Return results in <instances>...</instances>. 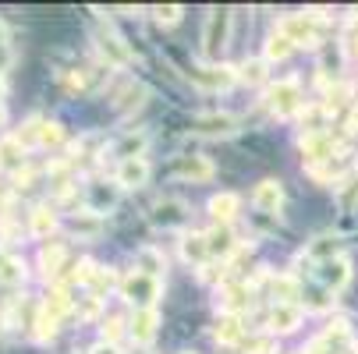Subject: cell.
<instances>
[{"instance_id": "obj_1", "label": "cell", "mask_w": 358, "mask_h": 354, "mask_svg": "<svg viewBox=\"0 0 358 354\" xmlns=\"http://www.w3.org/2000/svg\"><path fill=\"white\" fill-rule=\"evenodd\" d=\"M305 107V96H301V82L298 78H280L266 89V110L273 117H294Z\"/></svg>"}, {"instance_id": "obj_2", "label": "cell", "mask_w": 358, "mask_h": 354, "mask_svg": "<svg viewBox=\"0 0 358 354\" xmlns=\"http://www.w3.org/2000/svg\"><path fill=\"white\" fill-rule=\"evenodd\" d=\"M227 39H231V11L227 8H213L206 15V25H202V54L217 61L227 50Z\"/></svg>"}, {"instance_id": "obj_3", "label": "cell", "mask_w": 358, "mask_h": 354, "mask_svg": "<svg viewBox=\"0 0 358 354\" xmlns=\"http://www.w3.org/2000/svg\"><path fill=\"white\" fill-rule=\"evenodd\" d=\"M160 280H152L138 270H131L124 280H121V294L131 301L135 309H157V301H160Z\"/></svg>"}, {"instance_id": "obj_4", "label": "cell", "mask_w": 358, "mask_h": 354, "mask_svg": "<svg viewBox=\"0 0 358 354\" xmlns=\"http://www.w3.org/2000/svg\"><path fill=\"white\" fill-rule=\"evenodd\" d=\"M301 153H305V160H309V170L327 167V163L337 160V138L330 131H313V135L305 131L301 135Z\"/></svg>"}, {"instance_id": "obj_5", "label": "cell", "mask_w": 358, "mask_h": 354, "mask_svg": "<svg viewBox=\"0 0 358 354\" xmlns=\"http://www.w3.org/2000/svg\"><path fill=\"white\" fill-rule=\"evenodd\" d=\"M96 50H99V57L107 61V68H128L135 57H131V50L128 43L107 25V29H96Z\"/></svg>"}, {"instance_id": "obj_6", "label": "cell", "mask_w": 358, "mask_h": 354, "mask_svg": "<svg viewBox=\"0 0 358 354\" xmlns=\"http://www.w3.org/2000/svg\"><path fill=\"white\" fill-rule=\"evenodd\" d=\"M277 32L287 36L294 46H316L320 43V22H316V15H287L277 25Z\"/></svg>"}, {"instance_id": "obj_7", "label": "cell", "mask_w": 358, "mask_h": 354, "mask_svg": "<svg viewBox=\"0 0 358 354\" xmlns=\"http://www.w3.org/2000/svg\"><path fill=\"white\" fill-rule=\"evenodd\" d=\"M149 220L157 227H164V230H178V227H185L192 220V209H188V202H181V198H160L157 206L149 209Z\"/></svg>"}, {"instance_id": "obj_8", "label": "cell", "mask_w": 358, "mask_h": 354, "mask_svg": "<svg viewBox=\"0 0 358 354\" xmlns=\"http://www.w3.org/2000/svg\"><path fill=\"white\" fill-rule=\"evenodd\" d=\"M213 174H217V167H213L206 156H199V153H181V156H174V177H181V181L206 184V181H213Z\"/></svg>"}, {"instance_id": "obj_9", "label": "cell", "mask_w": 358, "mask_h": 354, "mask_svg": "<svg viewBox=\"0 0 358 354\" xmlns=\"http://www.w3.org/2000/svg\"><path fill=\"white\" fill-rule=\"evenodd\" d=\"M192 135L231 138V135H238V117L234 114H199V117H192Z\"/></svg>"}, {"instance_id": "obj_10", "label": "cell", "mask_w": 358, "mask_h": 354, "mask_svg": "<svg viewBox=\"0 0 358 354\" xmlns=\"http://www.w3.org/2000/svg\"><path fill=\"white\" fill-rule=\"evenodd\" d=\"M188 78L202 89H231L238 82V68H231V64H202V68H192Z\"/></svg>"}, {"instance_id": "obj_11", "label": "cell", "mask_w": 358, "mask_h": 354, "mask_svg": "<svg viewBox=\"0 0 358 354\" xmlns=\"http://www.w3.org/2000/svg\"><path fill=\"white\" fill-rule=\"evenodd\" d=\"M117 195H121L117 181H114V184H107V181H92V184L85 188V209H92V213L103 216L107 209L117 206Z\"/></svg>"}, {"instance_id": "obj_12", "label": "cell", "mask_w": 358, "mask_h": 354, "mask_svg": "<svg viewBox=\"0 0 358 354\" xmlns=\"http://www.w3.org/2000/svg\"><path fill=\"white\" fill-rule=\"evenodd\" d=\"M341 256H344V241L337 234H320V237L309 241V248H305V259L316 263V266H323L330 259H341Z\"/></svg>"}, {"instance_id": "obj_13", "label": "cell", "mask_w": 358, "mask_h": 354, "mask_svg": "<svg viewBox=\"0 0 358 354\" xmlns=\"http://www.w3.org/2000/svg\"><path fill=\"white\" fill-rule=\"evenodd\" d=\"M217 305H220L224 316H241V312L252 305V290H248V283H227V287H220Z\"/></svg>"}, {"instance_id": "obj_14", "label": "cell", "mask_w": 358, "mask_h": 354, "mask_svg": "<svg viewBox=\"0 0 358 354\" xmlns=\"http://www.w3.org/2000/svg\"><path fill=\"white\" fill-rule=\"evenodd\" d=\"M316 280H320V287H327L330 294L334 290H344L348 287V280H351V263L341 256V259H330V263H323L320 270H316Z\"/></svg>"}, {"instance_id": "obj_15", "label": "cell", "mask_w": 358, "mask_h": 354, "mask_svg": "<svg viewBox=\"0 0 358 354\" xmlns=\"http://www.w3.org/2000/svg\"><path fill=\"white\" fill-rule=\"evenodd\" d=\"M114 181H117V188H121V191L142 188V184L149 181V163H145V156H138V160H121V163H117Z\"/></svg>"}, {"instance_id": "obj_16", "label": "cell", "mask_w": 358, "mask_h": 354, "mask_svg": "<svg viewBox=\"0 0 358 354\" xmlns=\"http://www.w3.org/2000/svg\"><path fill=\"white\" fill-rule=\"evenodd\" d=\"M206 244H210V259H231L234 251H238V237H234V230L224 227V223H213V227L206 230Z\"/></svg>"}, {"instance_id": "obj_17", "label": "cell", "mask_w": 358, "mask_h": 354, "mask_svg": "<svg viewBox=\"0 0 358 354\" xmlns=\"http://www.w3.org/2000/svg\"><path fill=\"white\" fill-rule=\"evenodd\" d=\"M252 206L259 209V213H277L280 206H284V188H280V181H259L255 184V191H252Z\"/></svg>"}, {"instance_id": "obj_18", "label": "cell", "mask_w": 358, "mask_h": 354, "mask_svg": "<svg viewBox=\"0 0 358 354\" xmlns=\"http://www.w3.org/2000/svg\"><path fill=\"white\" fill-rule=\"evenodd\" d=\"M157 326H160V312L157 309H135V316L128 323L135 344H149L152 337H157Z\"/></svg>"}, {"instance_id": "obj_19", "label": "cell", "mask_w": 358, "mask_h": 354, "mask_svg": "<svg viewBox=\"0 0 358 354\" xmlns=\"http://www.w3.org/2000/svg\"><path fill=\"white\" fill-rule=\"evenodd\" d=\"M0 170H11V174H22L25 170V145L15 135L0 138Z\"/></svg>"}, {"instance_id": "obj_20", "label": "cell", "mask_w": 358, "mask_h": 354, "mask_svg": "<svg viewBox=\"0 0 358 354\" xmlns=\"http://www.w3.org/2000/svg\"><path fill=\"white\" fill-rule=\"evenodd\" d=\"M135 270H138V273H145V276H152V280H160V276H164V270H167L164 251H160V248H152V244L138 248V251H135Z\"/></svg>"}, {"instance_id": "obj_21", "label": "cell", "mask_w": 358, "mask_h": 354, "mask_svg": "<svg viewBox=\"0 0 358 354\" xmlns=\"http://www.w3.org/2000/svg\"><path fill=\"white\" fill-rule=\"evenodd\" d=\"M301 326V305H273L270 309V333H294Z\"/></svg>"}, {"instance_id": "obj_22", "label": "cell", "mask_w": 358, "mask_h": 354, "mask_svg": "<svg viewBox=\"0 0 358 354\" xmlns=\"http://www.w3.org/2000/svg\"><path fill=\"white\" fill-rule=\"evenodd\" d=\"M238 209H241V198L234 191H220V195L210 198V216L217 223H224V227H231V220L238 216Z\"/></svg>"}, {"instance_id": "obj_23", "label": "cell", "mask_w": 358, "mask_h": 354, "mask_svg": "<svg viewBox=\"0 0 358 354\" xmlns=\"http://www.w3.org/2000/svg\"><path fill=\"white\" fill-rule=\"evenodd\" d=\"M181 259L192 263V266H206L210 259V244H206V234H181Z\"/></svg>"}, {"instance_id": "obj_24", "label": "cell", "mask_w": 358, "mask_h": 354, "mask_svg": "<svg viewBox=\"0 0 358 354\" xmlns=\"http://www.w3.org/2000/svg\"><path fill=\"white\" fill-rule=\"evenodd\" d=\"M213 340L224 344V347H234L245 340V326H241V316H220L217 326H213Z\"/></svg>"}, {"instance_id": "obj_25", "label": "cell", "mask_w": 358, "mask_h": 354, "mask_svg": "<svg viewBox=\"0 0 358 354\" xmlns=\"http://www.w3.org/2000/svg\"><path fill=\"white\" fill-rule=\"evenodd\" d=\"M71 234H75L78 241H82V237H99V234H103V216L92 213V209L75 213V216H71Z\"/></svg>"}, {"instance_id": "obj_26", "label": "cell", "mask_w": 358, "mask_h": 354, "mask_svg": "<svg viewBox=\"0 0 358 354\" xmlns=\"http://www.w3.org/2000/svg\"><path fill=\"white\" fill-rule=\"evenodd\" d=\"M145 145H149V135L145 131H128L117 145H114V156L117 160H138L145 153Z\"/></svg>"}, {"instance_id": "obj_27", "label": "cell", "mask_w": 358, "mask_h": 354, "mask_svg": "<svg viewBox=\"0 0 358 354\" xmlns=\"http://www.w3.org/2000/svg\"><path fill=\"white\" fill-rule=\"evenodd\" d=\"M29 230H32V237H50V234L57 230L54 209H50V206H36L32 216H29Z\"/></svg>"}, {"instance_id": "obj_28", "label": "cell", "mask_w": 358, "mask_h": 354, "mask_svg": "<svg viewBox=\"0 0 358 354\" xmlns=\"http://www.w3.org/2000/svg\"><path fill=\"white\" fill-rule=\"evenodd\" d=\"M39 266H43V276H61V266H64V244L54 241V244H46L39 251Z\"/></svg>"}, {"instance_id": "obj_29", "label": "cell", "mask_w": 358, "mask_h": 354, "mask_svg": "<svg viewBox=\"0 0 358 354\" xmlns=\"http://www.w3.org/2000/svg\"><path fill=\"white\" fill-rule=\"evenodd\" d=\"M68 309H71V297H68V287H64V283H57L54 290L46 294V301H43V312H46V316H54V319L61 323V316H68Z\"/></svg>"}, {"instance_id": "obj_30", "label": "cell", "mask_w": 358, "mask_h": 354, "mask_svg": "<svg viewBox=\"0 0 358 354\" xmlns=\"http://www.w3.org/2000/svg\"><path fill=\"white\" fill-rule=\"evenodd\" d=\"M22 280H25V266H22V259L8 256V251H0V283H4V287H18Z\"/></svg>"}, {"instance_id": "obj_31", "label": "cell", "mask_w": 358, "mask_h": 354, "mask_svg": "<svg viewBox=\"0 0 358 354\" xmlns=\"http://www.w3.org/2000/svg\"><path fill=\"white\" fill-rule=\"evenodd\" d=\"M291 50H294V43H291L287 36L273 32V36L266 39V50H263V61H266V64H273V61H287V57H291Z\"/></svg>"}, {"instance_id": "obj_32", "label": "cell", "mask_w": 358, "mask_h": 354, "mask_svg": "<svg viewBox=\"0 0 358 354\" xmlns=\"http://www.w3.org/2000/svg\"><path fill=\"white\" fill-rule=\"evenodd\" d=\"M327 294H330L327 287H305V290H301V305L309 309V312H327V309L334 305Z\"/></svg>"}, {"instance_id": "obj_33", "label": "cell", "mask_w": 358, "mask_h": 354, "mask_svg": "<svg viewBox=\"0 0 358 354\" xmlns=\"http://www.w3.org/2000/svg\"><path fill=\"white\" fill-rule=\"evenodd\" d=\"M241 351L245 354H273L277 351V340H273V333H259V337L241 340Z\"/></svg>"}, {"instance_id": "obj_34", "label": "cell", "mask_w": 358, "mask_h": 354, "mask_svg": "<svg viewBox=\"0 0 358 354\" xmlns=\"http://www.w3.org/2000/svg\"><path fill=\"white\" fill-rule=\"evenodd\" d=\"M238 78H241L245 85H259V82H266V61H245V64L238 68Z\"/></svg>"}, {"instance_id": "obj_35", "label": "cell", "mask_w": 358, "mask_h": 354, "mask_svg": "<svg viewBox=\"0 0 358 354\" xmlns=\"http://www.w3.org/2000/svg\"><path fill=\"white\" fill-rule=\"evenodd\" d=\"M337 191H341V206L351 213V209L358 206V174H348V177L337 184Z\"/></svg>"}, {"instance_id": "obj_36", "label": "cell", "mask_w": 358, "mask_h": 354, "mask_svg": "<svg viewBox=\"0 0 358 354\" xmlns=\"http://www.w3.org/2000/svg\"><path fill=\"white\" fill-rule=\"evenodd\" d=\"M185 15L181 4H160V8H152V22H160V25H178Z\"/></svg>"}, {"instance_id": "obj_37", "label": "cell", "mask_w": 358, "mask_h": 354, "mask_svg": "<svg viewBox=\"0 0 358 354\" xmlns=\"http://www.w3.org/2000/svg\"><path fill=\"white\" fill-rule=\"evenodd\" d=\"M121 333H124V319H121V316H110V319H103V326H99V337H103V344H114V347H117Z\"/></svg>"}, {"instance_id": "obj_38", "label": "cell", "mask_w": 358, "mask_h": 354, "mask_svg": "<svg viewBox=\"0 0 358 354\" xmlns=\"http://www.w3.org/2000/svg\"><path fill=\"white\" fill-rule=\"evenodd\" d=\"M110 287H114V273H110V270H96V273H92V280H89V294H92V297L107 294Z\"/></svg>"}, {"instance_id": "obj_39", "label": "cell", "mask_w": 358, "mask_h": 354, "mask_svg": "<svg viewBox=\"0 0 358 354\" xmlns=\"http://www.w3.org/2000/svg\"><path fill=\"white\" fill-rule=\"evenodd\" d=\"M39 131H43V117H29L25 128H22L15 138H18L22 145H36V142H39Z\"/></svg>"}, {"instance_id": "obj_40", "label": "cell", "mask_w": 358, "mask_h": 354, "mask_svg": "<svg viewBox=\"0 0 358 354\" xmlns=\"http://www.w3.org/2000/svg\"><path fill=\"white\" fill-rule=\"evenodd\" d=\"M61 138H64L61 124H54V121H43V131H39V145H61Z\"/></svg>"}, {"instance_id": "obj_41", "label": "cell", "mask_w": 358, "mask_h": 354, "mask_svg": "<svg viewBox=\"0 0 358 354\" xmlns=\"http://www.w3.org/2000/svg\"><path fill=\"white\" fill-rule=\"evenodd\" d=\"M54 333H57V319H54V316H46V312L39 309V319H36V337H39V340H50Z\"/></svg>"}, {"instance_id": "obj_42", "label": "cell", "mask_w": 358, "mask_h": 354, "mask_svg": "<svg viewBox=\"0 0 358 354\" xmlns=\"http://www.w3.org/2000/svg\"><path fill=\"white\" fill-rule=\"evenodd\" d=\"M75 312H78V319H92V316L99 312V297H92V294H89V297L82 301V305H78Z\"/></svg>"}, {"instance_id": "obj_43", "label": "cell", "mask_w": 358, "mask_h": 354, "mask_svg": "<svg viewBox=\"0 0 358 354\" xmlns=\"http://www.w3.org/2000/svg\"><path fill=\"white\" fill-rule=\"evenodd\" d=\"M344 50H348V57H355V61H358V29H351V32H348Z\"/></svg>"}, {"instance_id": "obj_44", "label": "cell", "mask_w": 358, "mask_h": 354, "mask_svg": "<svg viewBox=\"0 0 358 354\" xmlns=\"http://www.w3.org/2000/svg\"><path fill=\"white\" fill-rule=\"evenodd\" d=\"M0 64H8V25L0 22Z\"/></svg>"}, {"instance_id": "obj_45", "label": "cell", "mask_w": 358, "mask_h": 354, "mask_svg": "<svg viewBox=\"0 0 358 354\" xmlns=\"http://www.w3.org/2000/svg\"><path fill=\"white\" fill-rule=\"evenodd\" d=\"M89 354H121V351H117L114 344H103V340H99V344H96V347H92Z\"/></svg>"}, {"instance_id": "obj_46", "label": "cell", "mask_w": 358, "mask_h": 354, "mask_svg": "<svg viewBox=\"0 0 358 354\" xmlns=\"http://www.w3.org/2000/svg\"><path fill=\"white\" fill-rule=\"evenodd\" d=\"M8 124V110H4V103H0V128Z\"/></svg>"}, {"instance_id": "obj_47", "label": "cell", "mask_w": 358, "mask_h": 354, "mask_svg": "<svg viewBox=\"0 0 358 354\" xmlns=\"http://www.w3.org/2000/svg\"><path fill=\"white\" fill-rule=\"evenodd\" d=\"M4 89H8V85H4V75H0V103H4Z\"/></svg>"}, {"instance_id": "obj_48", "label": "cell", "mask_w": 358, "mask_h": 354, "mask_svg": "<svg viewBox=\"0 0 358 354\" xmlns=\"http://www.w3.org/2000/svg\"><path fill=\"white\" fill-rule=\"evenodd\" d=\"M131 354H152V351H145V347H138V351H131Z\"/></svg>"}, {"instance_id": "obj_49", "label": "cell", "mask_w": 358, "mask_h": 354, "mask_svg": "<svg viewBox=\"0 0 358 354\" xmlns=\"http://www.w3.org/2000/svg\"><path fill=\"white\" fill-rule=\"evenodd\" d=\"M181 354H195V351H181Z\"/></svg>"}]
</instances>
